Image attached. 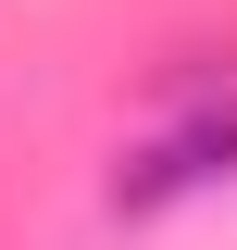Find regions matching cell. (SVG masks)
Here are the masks:
<instances>
[{
    "label": "cell",
    "instance_id": "6da1fadb",
    "mask_svg": "<svg viewBox=\"0 0 237 250\" xmlns=\"http://www.w3.org/2000/svg\"><path fill=\"white\" fill-rule=\"evenodd\" d=\"M212 188H237V88H200L175 125H150L138 150L113 163V225H150V213H175V200H212Z\"/></svg>",
    "mask_w": 237,
    "mask_h": 250
}]
</instances>
